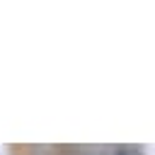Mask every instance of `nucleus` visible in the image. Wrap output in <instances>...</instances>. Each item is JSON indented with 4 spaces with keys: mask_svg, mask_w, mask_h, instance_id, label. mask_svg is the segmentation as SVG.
<instances>
[{
    "mask_svg": "<svg viewBox=\"0 0 155 155\" xmlns=\"http://www.w3.org/2000/svg\"><path fill=\"white\" fill-rule=\"evenodd\" d=\"M78 155H107L104 150H94V148H85V150H80Z\"/></svg>",
    "mask_w": 155,
    "mask_h": 155,
    "instance_id": "1",
    "label": "nucleus"
}]
</instances>
